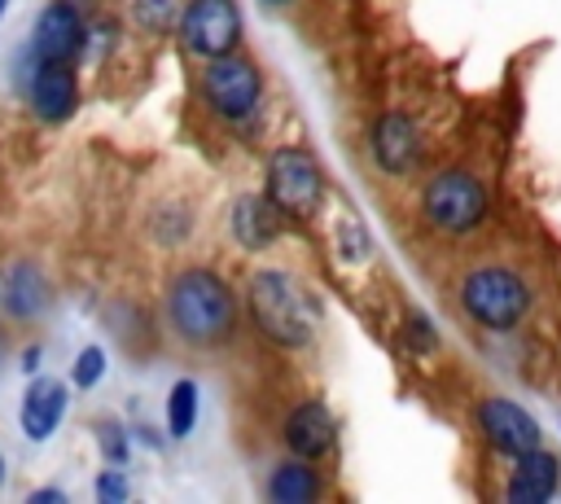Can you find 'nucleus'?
Listing matches in <instances>:
<instances>
[{"instance_id": "27", "label": "nucleus", "mask_w": 561, "mask_h": 504, "mask_svg": "<svg viewBox=\"0 0 561 504\" xmlns=\"http://www.w3.org/2000/svg\"><path fill=\"white\" fill-rule=\"evenodd\" d=\"M39 359H44V351H39V346H26V351H22V364H18V368L35 377V373H39Z\"/></svg>"}, {"instance_id": "24", "label": "nucleus", "mask_w": 561, "mask_h": 504, "mask_svg": "<svg viewBox=\"0 0 561 504\" xmlns=\"http://www.w3.org/2000/svg\"><path fill=\"white\" fill-rule=\"evenodd\" d=\"M96 443H101V456H105V465H127V434H123V425L118 421H101V434H96Z\"/></svg>"}, {"instance_id": "25", "label": "nucleus", "mask_w": 561, "mask_h": 504, "mask_svg": "<svg viewBox=\"0 0 561 504\" xmlns=\"http://www.w3.org/2000/svg\"><path fill=\"white\" fill-rule=\"evenodd\" d=\"M127 495H131V486H127V478H123L118 465H110V469L96 473V500L101 504H123Z\"/></svg>"}, {"instance_id": "19", "label": "nucleus", "mask_w": 561, "mask_h": 504, "mask_svg": "<svg viewBox=\"0 0 561 504\" xmlns=\"http://www.w3.org/2000/svg\"><path fill=\"white\" fill-rule=\"evenodd\" d=\"M180 0H127V18L145 35H167L180 26Z\"/></svg>"}, {"instance_id": "13", "label": "nucleus", "mask_w": 561, "mask_h": 504, "mask_svg": "<svg viewBox=\"0 0 561 504\" xmlns=\"http://www.w3.org/2000/svg\"><path fill=\"white\" fill-rule=\"evenodd\" d=\"M280 443L289 447V456H302V460H324L337 443V421L329 412L324 399H302L289 408L285 425H280Z\"/></svg>"}, {"instance_id": "2", "label": "nucleus", "mask_w": 561, "mask_h": 504, "mask_svg": "<svg viewBox=\"0 0 561 504\" xmlns=\"http://www.w3.org/2000/svg\"><path fill=\"white\" fill-rule=\"evenodd\" d=\"M245 307H250L259 337H267L280 351H307L320 333V302L311 298V289L298 276H289L280 267H259L250 276Z\"/></svg>"}, {"instance_id": "4", "label": "nucleus", "mask_w": 561, "mask_h": 504, "mask_svg": "<svg viewBox=\"0 0 561 504\" xmlns=\"http://www.w3.org/2000/svg\"><path fill=\"white\" fill-rule=\"evenodd\" d=\"M491 193L482 175L465 167H443L421 184V219L443 237H469L486 224Z\"/></svg>"}, {"instance_id": "20", "label": "nucleus", "mask_w": 561, "mask_h": 504, "mask_svg": "<svg viewBox=\"0 0 561 504\" xmlns=\"http://www.w3.org/2000/svg\"><path fill=\"white\" fill-rule=\"evenodd\" d=\"M188 232H193V210H188V206L162 202V206L153 210V237H158L162 245H180Z\"/></svg>"}, {"instance_id": "3", "label": "nucleus", "mask_w": 561, "mask_h": 504, "mask_svg": "<svg viewBox=\"0 0 561 504\" xmlns=\"http://www.w3.org/2000/svg\"><path fill=\"white\" fill-rule=\"evenodd\" d=\"M456 302H460L465 320H473L478 329H486V333H513L526 320V311L535 302V289L508 263H478V267H469L460 276Z\"/></svg>"}, {"instance_id": "7", "label": "nucleus", "mask_w": 561, "mask_h": 504, "mask_svg": "<svg viewBox=\"0 0 561 504\" xmlns=\"http://www.w3.org/2000/svg\"><path fill=\"white\" fill-rule=\"evenodd\" d=\"M180 48L210 61L241 44V9L237 0H188L180 9Z\"/></svg>"}, {"instance_id": "15", "label": "nucleus", "mask_w": 561, "mask_h": 504, "mask_svg": "<svg viewBox=\"0 0 561 504\" xmlns=\"http://www.w3.org/2000/svg\"><path fill=\"white\" fill-rule=\"evenodd\" d=\"M48 302H53V289H48L44 267L31 263V259H13L4 267V280H0V307H4V316L18 320V324H31V320H39L48 311Z\"/></svg>"}, {"instance_id": "17", "label": "nucleus", "mask_w": 561, "mask_h": 504, "mask_svg": "<svg viewBox=\"0 0 561 504\" xmlns=\"http://www.w3.org/2000/svg\"><path fill=\"white\" fill-rule=\"evenodd\" d=\"M267 500L272 504H311V500H320V473L311 469V460H302V456H289V460H280V465H272V473H267Z\"/></svg>"}, {"instance_id": "16", "label": "nucleus", "mask_w": 561, "mask_h": 504, "mask_svg": "<svg viewBox=\"0 0 561 504\" xmlns=\"http://www.w3.org/2000/svg\"><path fill=\"white\" fill-rule=\"evenodd\" d=\"M557 491H561V460L548 447L513 456V469H508V482H504V500L508 504H543Z\"/></svg>"}, {"instance_id": "9", "label": "nucleus", "mask_w": 561, "mask_h": 504, "mask_svg": "<svg viewBox=\"0 0 561 504\" xmlns=\"http://www.w3.org/2000/svg\"><path fill=\"white\" fill-rule=\"evenodd\" d=\"M368 153H373L377 171H386V175H394V180L412 175V171L421 167V158H425V140H421L416 118L403 114V110H386V114L368 127Z\"/></svg>"}, {"instance_id": "1", "label": "nucleus", "mask_w": 561, "mask_h": 504, "mask_svg": "<svg viewBox=\"0 0 561 504\" xmlns=\"http://www.w3.org/2000/svg\"><path fill=\"white\" fill-rule=\"evenodd\" d=\"M167 324L193 351H215L237 329V294L232 285L202 263L180 267L167 280Z\"/></svg>"}, {"instance_id": "12", "label": "nucleus", "mask_w": 561, "mask_h": 504, "mask_svg": "<svg viewBox=\"0 0 561 504\" xmlns=\"http://www.w3.org/2000/svg\"><path fill=\"white\" fill-rule=\"evenodd\" d=\"M285 224H289V215L267 193H241L232 202V210H228V232L250 254H263L267 245H276L280 232H285Z\"/></svg>"}, {"instance_id": "6", "label": "nucleus", "mask_w": 561, "mask_h": 504, "mask_svg": "<svg viewBox=\"0 0 561 504\" xmlns=\"http://www.w3.org/2000/svg\"><path fill=\"white\" fill-rule=\"evenodd\" d=\"M263 193L289 215V219H311L324 202V175L307 149H276L267 158Z\"/></svg>"}, {"instance_id": "21", "label": "nucleus", "mask_w": 561, "mask_h": 504, "mask_svg": "<svg viewBox=\"0 0 561 504\" xmlns=\"http://www.w3.org/2000/svg\"><path fill=\"white\" fill-rule=\"evenodd\" d=\"M403 342H408L412 351H421V355L438 351V329L430 324V316H425V311H416V307H408V311H403Z\"/></svg>"}, {"instance_id": "10", "label": "nucleus", "mask_w": 561, "mask_h": 504, "mask_svg": "<svg viewBox=\"0 0 561 504\" xmlns=\"http://www.w3.org/2000/svg\"><path fill=\"white\" fill-rule=\"evenodd\" d=\"M88 35H92V22L75 0H48L31 26V44L48 61H79L88 53Z\"/></svg>"}, {"instance_id": "30", "label": "nucleus", "mask_w": 561, "mask_h": 504, "mask_svg": "<svg viewBox=\"0 0 561 504\" xmlns=\"http://www.w3.org/2000/svg\"><path fill=\"white\" fill-rule=\"evenodd\" d=\"M0 486H4V451H0Z\"/></svg>"}, {"instance_id": "14", "label": "nucleus", "mask_w": 561, "mask_h": 504, "mask_svg": "<svg viewBox=\"0 0 561 504\" xmlns=\"http://www.w3.org/2000/svg\"><path fill=\"white\" fill-rule=\"evenodd\" d=\"M66 408H70V386L57 381V377H31V386L22 390V403H18V425L31 443H48L61 421H66Z\"/></svg>"}, {"instance_id": "26", "label": "nucleus", "mask_w": 561, "mask_h": 504, "mask_svg": "<svg viewBox=\"0 0 561 504\" xmlns=\"http://www.w3.org/2000/svg\"><path fill=\"white\" fill-rule=\"evenodd\" d=\"M26 504H66V491H57V486H39V491L26 495Z\"/></svg>"}, {"instance_id": "8", "label": "nucleus", "mask_w": 561, "mask_h": 504, "mask_svg": "<svg viewBox=\"0 0 561 504\" xmlns=\"http://www.w3.org/2000/svg\"><path fill=\"white\" fill-rule=\"evenodd\" d=\"M473 421H478L482 443H486L491 451H500L504 460L543 447V429H539V421H535L522 403H513V399H504V394H486V399H478Z\"/></svg>"}, {"instance_id": "28", "label": "nucleus", "mask_w": 561, "mask_h": 504, "mask_svg": "<svg viewBox=\"0 0 561 504\" xmlns=\"http://www.w3.org/2000/svg\"><path fill=\"white\" fill-rule=\"evenodd\" d=\"M259 4H263V9H289L294 0H259Z\"/></svg>"}, {"instance_id": "23", "label": "nucleus", "mask_w": 561, "mask_h": 504, "mask_svg": "<svg viewBox=\"0 0 561 504\" xmlns=\"http://www.w3.org/2000/svg\"><path fill=\"white\" fill-rule=\"evenodd\" d=\"M337 245H342V259H351V263H364V259L373 254V241L359 232L355 219H342V224H337Z\"/></svg>"}, {"instance_id": "29", "label": "nucleus", "mask_w": 561, "mask_h": 504, "mask_svg": "<svg viewBox=\"0 0 561 504\" xmlns=\"http://www.w3.org/2000/svg\"><path fill=\"white\" fill-rule=\"evenodd\" d=\"M4 355H9V342H4V333H0V368H4Z\"/></svg>"}, {"instance_id": "18", "label": "nucleus", "mask_w": 561, "mask_h": 504, "mask_svg": "<svg viewBox=\"0 0 561 504\" xmlns=\"http://www.w3.org/2000/svg\"><path fill=\"white\" fill-rule=\"evenodd\" d=\"M197 416H202V390H197L193 377H180L167 390V434L171 438H193Z\"/></svg>"}, {"instance_id": "22", "label": "nucleus", "mask_w": 561, "mask_h": 504, "mask_svg": "<svg viewBox=\"0 0 561 504\" xmlns=\"http://www.w3.org/2000/svg\"><path fill=\"white\" fill-rule=\"evenodd\" d=\"M101 377H105V351H101V346H83V351L75 355L70 381H75L79 390H92V386H96Z\"/></svg>"}, {"instance_id": "5", "label": "nucleus", "mask_w": 561, "mask_h": 504, "mask_svg": "<svg viewBox=\"0 0 561 504\" xmlns=\"http://www.w3.org/2000/svg\"><path fill=\"white\" fill-rule=\"evenodd\" d=\"M197 96L206 101V110L224 123H250L259 114V101H263V75L259 66L245 57V53H224V57H210L197 75Z\"/></svg>"}, {"instance_id": "11", "label": "nucleus", "mask_w": 561, "mask_h": 504, "mask_svg": "<svg viewBox=\"0 0 561 504\" xmlns=\"http://www.w3.org/2000/svg\"><path fill=\"white\" fill-rule=\"evenodd\" d=\"M22 96H26V105H31V114L39 123L61 127L79 110V75H75V61H48L44 57Z\"/></svg>"}]
</instances>
